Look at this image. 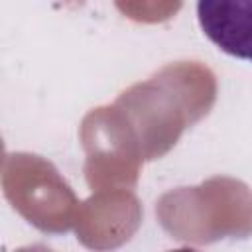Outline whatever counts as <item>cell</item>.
I'll return each mask as SVG.
<instances>
[{"label":"cell","instance_id":"cell-1","mask_svg":"<svg viewBox=\"0 0 252 252\" xmlns=\"http://www.w3.org/2000/svg\"><path fill=\"white\" fill-rule=\"evenodd\" d=\"M197 20L220 51L252 61V0H197Z\"/></svg>","mask_w":252,"mask_h":252}]
</instances>
